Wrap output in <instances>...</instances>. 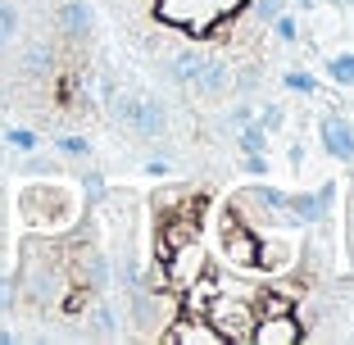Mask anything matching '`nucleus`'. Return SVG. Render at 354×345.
Masks as SVG:
<instances>
[{
    "mask_svg": "<svg viewBox=\"0 0 354 345\" xmlns=\"http://www.w3.org/2000/svg\"><path fill=\"white\" fill-rule=\"evenodd\" d=\"M200 68H205V50H200V46H187V50H177V55L164 59V77L173 86H187V91H191V82L200 77Z\"/></svg>",
    "mask_w": 354,
    "mask_h": 345,
    "instance_id": "8",
    "label": "nucleus"
},
{
    "mask_svg": "<svg viewBox=\"0 0 354 345\" xmlns=\"http://www.w3.org/2000/svg\"><path fill=\"white\" fill-rule=\"evenodd\" d=\"M295 245L286 236H259V254H254V268H263V272H286V268H295Z\"/></svg>",
    "mask_w": 354,
    "mask_h": 345,
    "instance_id": "9",
    "label": "nucleus"
},
{
    "mask_svg": "<svg viewBox=\"0 0 354 345\" xmlns=\"http://www.w3.org/2000/svg\"><path fill=\"white\" fill-rule=\"evenodd\" d=\"M200 314L218 327L227 345H250V327H254V318H259V314H254V304L245 300V295L236 300V295H227V291H214L205 300V309H200Z\"/></svg>",
    "mask_w": 354,
    "mask_h": 345,
    "instance_id": "1",
    "label": "nucleus"
},
{
    "mask_svg": "<svg viewBox=\"0 0 354 345\" xmlns=\"http://www.w3.org/2000/svg\"><path fill=\"white\" fill-rule=\"evenodd\" d=\"M318 141L336 164H354V118H345L341 109H323L318 118Z\"/></svg>",
    "mask_w": 354,
    "mask_h": 345,
    "instance_id": "3",
    "label": "nucleus"
},
{
    "mask_svg": "<svg viewBox=\"0 0 354 345\" xmlns=\"http://www.w3.org/2000/svg\"><path fill=\"white\" fill-rule=\"evenodd\" d=\"M146 173L164 182V178H173V164H168V159H146Z\"/></svg>",
    "mask_w": 354,
    "mask_h": 345,
    "instance_id": "21",
    "label": "nucleus"
},
{
    "mask_svg": "<svg viewBox=\"0 0 354 345\" xmlns=\"http://www.w3.org/2000/svg\"><path fill=\"white\" fill-rule=\"evenodd\" d=\"M168 105L159 100V95H136V114H132V127H127V136H136V141H159V136H168Z\"/></svg>",
    "mask_w": 354,
    "mask_h": 345,
    "instance_id": "6",
    "label": "nucleus"
},
{
    "mask_svg": "<svg viewBox=\"0 0 354 345\" xmlns=\"http://www.w3.org/2000/svg\"><path fill=\"white\" fill-rule=\"evenodd\" d=\"M268 28H272V37H277L281 46H295V41H300V14H291V10H281Z\"/></svg>",
    "mask_w": 354,
    "mask_h": 345,
    "instance_id": "12",
    "label": "nucleus"
},
{
    "mask_svg": "<svg viewBox=\"0 0 354 345\" xmlns=\"http://www.w3.org/2000/svg\"><path fill=\"white\" fill-rule=\"evenodd\" d=\"M254 254H259V232L227 209V218H223V259L232 268H254Z\"/></svg>",
    "mask_w": 354,
    "mask_h": 345,
    "instance_id": "2",
    "label": "nucleus"
},
{
    "mask_svg": "<svg viewBox=\"0 0 354 345\" xmlns=\"http://www.w3.org/2000/svg\"><path fill=\"white\" fill-rule=\"evenodd\" d=\"M254 123L263 127L268 136H277L281 127H286V105H277V100H268V105H259L254 109Z\"/></svg>",
    "mask_w": 354,
    "mask_h": 345,
    "instance_id": "13",
    "label": "nucleus"
},
{
    "mask_svg": "<svg viewBox=\"0 0 354 345\" xmlns=\"http://www.w3.org/2000/svg\"><path fill=\"white\" fill-rule=\"evenodd\" d=\"M323 73H327V82H336V86H345V91H354V50L327 55V59H323Z\"/></svg>",
    "mask_w": 354,
    "mask_h": 345,
    "instance_id": "10",
    "label": "nucleus"
},
{
    "mask_svg": "<svg viewBox=\"0 0 354 345\" xmlns=\"http://www.w3.org/2000/svg\"><path fill=\"white\" fill-rule=\"evenodd\" d=\"M0 314H14V277L0 272Z\"/></svg>",
    "mask_w": 354,
    "mask_h": 345,
    "instance_id": "19",
    "label": "nucleus"
},
{
    "mask_svg": "<svg viewBox=\"0 0 354 345\" xmlns=\"http://www.w3.org/2000/svg\"><path fill=\"white\" fill-rule=\"evenodd\" d=\"M281 86L295 91V95H318V77L304 73V68H286V73H281Z\"/></svg>",
    "mask_w": 354,
    "mask_h": 345,
    "instance_id": "14",
    "label": "nucleus"
},
{
    "mask_svg": "<svg viewBox=\"0 0 354 345\" xmlns=\"http://www.w3.org/2000/svg\"><path fill=\"white\" fill-rule=\"evenodd\" d=\"M304 341V323L291 314H259L250 327V345H300Z\"/></svg>",
    "mask_w": 354,
    "mask_h": 345,
    "instance_id": "5",
    "label": "nucleus"
},
{
    "mask_svg": "<svg viewBox=\"0 0 354 345\" xmlns=\"http://www.w3.org/2000/svg\"><path fill=\"white\" fill-rule=\"evenodd\" d=\"M159 341H168V345H227L223 332L209 323L205 314H177L173 323L159 332Z\"/></svg>",
    "mask_w": 354,
    "mask_h": 345,
    "instance_id": "4",
    "label": "nucleus"
},
{
    "mask_svg": "<svg viewBox=\"0 0 354 345\" xmlns=\"http://www.w3.org/2000/svg\"><path fill=\"white\" fill-rule=\"evenodd\" d=\"M55 155L86 159V155H91V141H86V136H77V132H68V136H55Z\"/></svg>",
    "mask_w": 354,
    "mask_h": 345,
    "instance_id": "15",
    "label": "nucleus"
},
{
    "mask_svg": "<svg viewBox=\"0 0 354 345\" xmlns=\"http://www.w3.org/2000/svg\"><path fill=\"white\" fill-rule=\"evenodd\" d=\"M250 10H254V19H259V23H272L281 10H286V0H250Z\"/></svg>",
    "mask_w": 354,
    "mask_h": 345,
    "instance_id": "16",
    "label": "nucleus"
},
{
    "mask_svg": "<svg viewBox=\"0 0 354 345\" xmlns=\"http://www.w3.org/2000/svg\"><path fill=\"white\" fill-rule=\"evenodd\" d=\"M268 146H272V136L263 132L259 123L236 127V150H241V155H268Z\"/></svg>",
    "mask_w": 354,
    "mask_h": 345,
    "instance_id": "11",
    "label": "nucleus"
},
{
    "mask_svg": "<svg viewBox=\"0 0 354 345\" xmlns=\"http://www.w3.org/2000/svg\"><path fill=\"white\" fill-rule=\"evenodd\" d=\"M268 155H241V173H245V178H263V173H268Z\"/></svg>",
    "mask_w": 354,
    "mask_h": 345,
    "instance_id": "17",
    "label": "nucleus"
},
{
    "mask_svg": "<svg viewBox=\"0 0 354 345\" xmlns=\"http://www.w3.org/2000/svg\"><path fill=\"white\" fill-rule=\"evenodd\" d=\"M10 141H14L19 150H37V146H41V136L32 132V127H14V132H10Z\"/></svg>",
    "mask_w": 354,
    "mask_h": 345,
    "instance_id": "18",
    "label": "nucleus"
},
{
    "mask_svg": "<svg viewBox=\"0 0 354 345\" xmlns=\"http://www.w3.org/2000/svg\"><path fill=\"white\" fill-rule=\"evenodd\" d=\"M191 91H196L200 100H223V95L232 91V64L223 59V55H205V68H200V77L191 82Z\"/></svg>",
    "mask_w": 354,
    "mask_h": 345,
    "instance_id": "7",
    "label": "nucleus"
},
{
    "mask_svg": "<svg viewBox=\"0 0 354 345\" xmlns=\"http://www.w3.org/2000/svg\"><path fill=\"white\" fill-rule=\"evenodd\" d=\"M227 123H232V127L254 123V105H232V109H227Z\"/></svg>",
    "mask_w": 354,
    "mask_h": 345,
    "instance_id": "20",
    "label": "nucleus"
}]
</instances>
